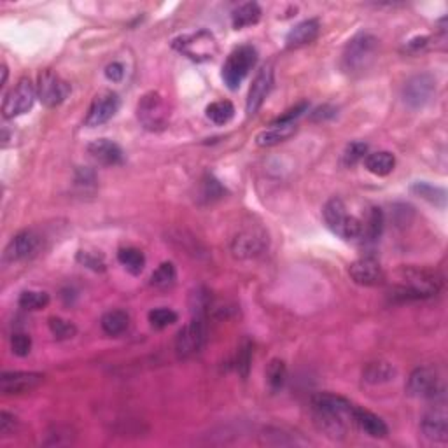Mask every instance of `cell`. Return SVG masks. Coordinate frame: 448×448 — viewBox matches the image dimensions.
<instances>
[{
  "instance_id": "6da1fadb",
  "label": "cell",
  "mask_w": 448,
  "mask_h": 448,
  "mask_svg": "<svg viewBox=\"0 0 448 448\" xmlns=\"http://www.w3.org/2000/svg\"><path fill=\"white\" fill-rule=\"evenodd\" d=\"M443 281L436 271L427 268H403L400 270V284L390 291L394 300H427L442 289Z\"/></svg>"
},
{
  "instance_id": "7a4b0ae2",
  "label": "cell",
  "mask_w": 448,
  "mask_h": 448,
  "mask_svg": "<svg viewBox=\"0 0 448 448\" xmlns=\"http://www.w3.org/2000/svg\"><path fill=\"white\" fill-rule=\"evenodd\" d=\"M378 56V39L361 32L347 42L342 55V68L348 75H363L370 71Z\"/></svg>"
},
{
  "instance_id": "3957f363",
  "label": "cell",
  "mask_w": 448,
  "mask_h": 448,
  "mask_svg": "<svg viewBox=\"0 0 448 448\" xmlns=\"http://www.w3.org/2000/svg\"><path fill=\"white\" fill-rule=\"evenodd\" d=\"M172 48L179 51L186 58L197 61V63H204L210 61L217 56L219 53V44L214 37L212 32L209 30H198V32L182 33V36L175 37L172 41Z\"/></svg>"
},
{
  "instance_id": "277c9868",
  "label": "cell",
  "mask_w": 448,
  "mask_h": 448,
  "mask_svg": "<svg viewBox=\"0 0 448 448\" xmlns=\"http://www.w3.org/2000/svg\"><path fill=\"white\" fill-rule=\"evenodd\" d=\"M324 221L328 228L335 233L336 236L343 240H355L361 239L363 235V223L358 217L350 216L347 212V207L340 198H331L323 210Z\"/></svg>"
},
{
  "instance_id": "5b68a950",
  "label": "cell",
  "mask_w": 448,
  "mask_h": 448,
  "mask_svg": "<svg viewBox=\"0 0 448 448\" xmlns=\"http://www.w3.org/2000/svg\"><path fill=\"white\" fill-rule=\"evenodd\" d=\"M137 120L147 132H162L168 126L170 107L162 93L149 91L137 103Z\"/></svg>"
},
{
  "instance_id": "8992f818",
  "label": "cell",
  "mask_w": 448,
  "mask_h": 448,
  "mask_svg": "<svg viewBox=\"0 0 448 448\" xmlns=\"http://www.w3.org/2000/svg\"><path fill=\"white\" fill-rule=\"evenodd\" d=\"M258 63V51L252 46H240L223 65V81L229 90H239L249 72Z\"/></svg>"
},
{
  "instance_id": "52a82bcc",
  "label": "cell",
  "mask_w": 448,
  "mask_h": 448,
  "mask_svg": "<svg viewBox=\"0 0 448 448\" xmlns=\"http://www.w3.org/2000/svg\"><path fill=\"white\" fill-rule=\"evenodd\" d=\"M407 394L417 400H438L445 396L438 371L432 366H422L412 371L407 382Z\"/></svg>"
},
{
  "instance_id": "ba28073f",
  "label": "cell",
  "mask_w": 448,
  "mask_h": 448,
  "mask_svg": "<svg viewBox=\"0 0 448 448\" xmlns=\"http://www.w3.org/2000/svg\"><path fill=\"white\" fill-rule=\"evenodd\" d=\"M207 342V326L202 317L189 321L175 338V352L181 359H189L200 354Z\"/></svg>"
},
{
  "instance_id": "9c48e42d",
  "label": "cell",
  "mask_w": 448,
  "mask_h": 448,
  "mask_svg": "<svg viewBox=\"0 0 448 448\" xmlns=\"http://www.w3.org/2000/svg\"><path fill=\"white\" fill-rule=\"evenodd\" d=\"M37 88H33V84L30 79L23 78L18 81L16 86L6 95L2 103V114L7 120H13V118L23 116V114L28 113L33 107L36 102Z\"/></svg>"
},
{
  "instance_id": "30bf717a",
  "label": "cell",
  "mask_w": 448,
  "mask_h": 448,
  "mask_svg": "<svg viewBox=\"0 0 448 448\" xmlns=\"http://www.w3.org/2000/svg\"><path fill=\"white\" fill-rule=\"evenodd\" d=\"M436 93V79L432 74H417L410 78L403 86V102L410 109L419 110L424 109L429 102L434 98Z\"/></svg>"
},
{
  "instance_id": "8fae6325",
  "label": "cell",
  "mask_w": 448,
  "mask_h": 448,
  "mask_svg": "<svg viewBox=\"0 0 448 448\" xmlns=\"http://www.w3.org/2000/svg\"><path fill=\"white\" fill-rule=\"evenodd\" d=\"M71 84L53 71H42L37 79V97L46 107H56L67 100Z\"/></svg>"
},
{
  "instance_id": "7c38bea8",
  "label": "cell",
  "mask_w": 448,
  "mask_h": 448,
  "mask_svg": "<svg viewBox=\"0 0 448 448\" xmlns=\"http://www.w3.org/2000/svg\"><path fill=\"white\" fill-rule=\"evenodd\" d=\"M434 401V407H432L426 415L422 417V422H420V431L426 436L427 439L434 443H447L448 442V417H447V408H445V396L438 397Z\"/></svg>"
},
{
  "instance_id": "4fadbf2b",
  "label": "cell",
  "mask_w": 448,
  "mask_h": 448,
  "mask_svg": "<svg viewBox=\"0 0 448 448\" xmlns=\"http://www.w3.org/2000/svg\"><path fill=\"white\" fill-rule=\"evenodd\" d=\"M44 382V375L36 371H4L0 377V390L6 396H20L32 392Z\"/></svg>"
},
{
  "instance_id": "5bb4252c",
  "label": "cell",
  "mask_w": 448,
  "mask_h": 448,
  "mask_svg": "<svg viewBox=\"0 0 448 448\" xmlns=\"http://www.w3.org/2000/svg\"><path fill=\"white\" fill-rule=\"evenodd\" d=\"M120 105L121 100L116 93H113V91H102L91 102L86 118H84V125L88 128H95V126H100L103 123L113 120L118 110H120Z\"/></svg>"
},
{
  "instance_id": "9a60e30c",
  "label": "cell",
  "mask_w": 448,
  "mask_h": 448,
  "mask_svg": "<svg viewBox=\"0 0 448 448\" xmlns=\"http://www.w3.org/2000/svg\"><path fill=\"white\" fill-rule=\"evenodd\" d=\"M271 88H274V67L265 65L256 74L254 81L249 88L247 102H245V110H247L249 116H254V114L259 113V109H261L268 95H270Z\"/></svg>"
},
{
  "instance_id": "2e32d148",
  "label": "cell",
  "mask_w": 448,
  "mask_h": 448,
  "mask_svg": "<svg viewBox=\"0 0 448 448\" xmlns=\"http://www.w3.org/2000/svg\"><path fill=\"white\" fill-rule=\"evenodd\" d=\"M268 245V236L261 229H244L233 239L231 252L239 259H251L261 254Z\"/></svg>"
},
{
  "instance_id": "e0dca14e",
  "label": "cell",
  "mask_w": 448,
  "mask_h": 448,
  "mask_svg": "<svg viewBox=\"0 0 448 448\" xmlns=\"http://www.w3.org/2000/svg\"><path fill=\"white\" fill-rule=\"evenodd\" d=\"M348 275H350V278L355 284L365 287L380 286L384 284L385 281L384 268H382V265L377 259L371 258V256L355 259V261L348 266Z\"/></svg>"
},
{
  "instance_id": "ac0fdd59",
  "label": "cell",
  "mask_w": 448,
  "mask_h": 448,
  "mask_svg": "<svg viewBox=\"0 0 448 448\" xmlns=\"http://www.w3.org/2000/svg\"><path fill=\"white\" fill-rule=\"evenodd\" d=\"M39 236L33 231H30V229L20 231L7 244L6 259L7 261H23V259H28L30 256L36 254V251L39 249Z\"/></svg>"
},
{
  "instance_id": "d6986e66",
  "label": "cell",
  "mask_w": 448,
  "mask_h": 448,
  "mask_svg": "<svg viewBox=\"0 0 448 448\" xmlns=\"http://www.w3.org/2000/svg\"><path fill=\"white\" fill-rule=\"evenodd\" d=\"M88 152L97 163L105 165V167H116L125 162V152L116 142L109 139L93 140L88 145Z\"/></svg>"
},
{
  "instance_id": "ffe728a7",
  "label": "cell",
  "mask_w": 448,
  "mask_h": 448,
  "mask_svg": "<svg viewBox=\"0 0 448 448\" xmlns=\"http://www.w3.org/2000/svg\"><path fill=\"white\" fill-rule=\"evenodd\" d=\"M352 422L371 438H385L389 434L387 424L380 417L375 415L370 410L358 407V405H354V410H352Z\"/></svg>"
},
{
  "instance_id": "44dd1931",
  "label": "cell",
  "mask_w": 448,
  "mask_h": 448,
  "mask_svg": "<svg viewBox=\"0 0 448 448\" xmlns=\"http://www.w3.org/2000/svg\"><path fill=\"white\" fill-rule=\"evenodd\" d=\"M319 32H321L319 20L310 18V20L298 23L294 28L289 30V33L286 36V46L289 49L303 48L306 44H312V42L319 37Z\"/></svg>"
},
{
  "instance_id": "7402d4cb",
  "label": "cell",
  "mask_w": 448,
  "mask_h": 448,
  "mask_svg": "<svg viewBox=\"0 0 448 448\" xmlns=\"http://www.w3.org/2000/svg\"><path fill=\"white\" fill-rule=\"evenodd\" d=\"M313 419H316L317 429H319L321 432H324L328 438H331V439L345 438L348 420L335 415V413L319 412V410H313Z\"/></svg>"
},
{
  "instance_id": "603a6c76",
  "label": "cell",
  "mask_w": 448,
  "mask_h": 448,
  "mask_svg": "<svg viewBox=\"0 0 448 448\" xmlns=\"http://www.w3.org/2000/svg\"><path fill=\"white\" fill-rule=\"evenodd\" d=\"M397 371L390 363L387 361H373L368 363L365 370H363V380L370 385H382L389 384L396 378Z\"/></svg>"
},
{
  "instance_id": "cb8c5ba5",
  "label": "cell",
  "mask_w": 448,
  "mask_h": 448,
  "mask_svg": "<svg viewBox=\"0 0 448 448\" xmlns=\"http://www.w3.org/2000/svg\"><path fill=\"white\" fill-rule=\"evenodd\" d=\"M365 167L370 174L378 175V177H385L396 167V158H394L392 152L389 151H378L366 155L365 158Z\"/></svg>"
},
{
  "instance_id": "d4e9b609",
  "label": "cell",
  "mask_w": 448,
  "mask_h": 448,
  "mask_svg": "<svg viewBox=\"0 0 448 448\" xmlns=\"http://www.w3.org/2000/svg\"><path fill=\"white\" fill-rule=\"evenodd\" d=\"M294 133H296V125L271 126L270 130H265L256 137V144L261 145V147H274V145L289 140Z\"/></svg>"
},
{
  "instance_id": "484cf974",
  "label": "cell",
  "mask_w": 448,
  "mask_h": 448,
  "mask_svg": "<svg viewBox=\"0 0 448 448\" xmlns=\"http://www.w3.org/2000/svg\"><path fill=\"white\" fill-rule=\"evenodd\" d=\"M261 18V7H259L258 2H245L242 6L236 7L231 13V23L233 28L240 30L245 28V26L256 25Z\"/></svg>"
},
{
  "instance_id": "4316f807",
  "label": "cell",
  "mask_w": 448,
  "mask_h": 448,
  "mask_svg": "<svg viewBox=\"0 0 448 448\" xmlns=\"http://www.w3.org/2000/svg\"><path fill=\"white\" fill-rule=\"evenodd\" d=\"M100 326L109 336H120L130 326V316L125 310H109L102 316Z\"/></svg>"
},
{
  "instance_id": "83f0119b",
  "label": "cell",
  "mask_w": 448,
  "mask_h": 448,
  "mask_svg": "<svg viewBox=\"0 0 448 448\" xmlns=\"http://www.w3.org/2000/svg\"><path fill=\"white\" fill-rule=\"evenodd\" d=\"M118 261L121 263L132 275H140L145 266V256L140 249L123 247L118 252Z\"/></svg>"
},
{
  "instance_id": "f1b7e54d",
  "label": "cell",
  "mask_w": 448,
  "mask_h": 448,
  "mask_svg": "<svg viewBox=\"0 0 448 448\" xmlns=\"http://www.w3.org/2000/svg\"><path fill=\"white\" fill-rule=\"evenodd\" d=\"M384 224H385V217L382 209L378 207H373L370 212V217H368V223L365 228H363V235L365 236L366 244H377L380 240L382 231H384Z\"/></svg>"
},
{
  "instance_id": "f546056e",
  "label": "cell",
  "mask_w": 448,
  "mask_h": 448,
  "mask_svg": "<svg viewBox=\"0 0 448 448\" xmlns=\"http://www.w3.org/2000/svg\"><path fill=\"white\" fill-rule=\"evenodd\" d=\"M287 366L282 359L275 358L266 366V382L271 392H278L286 385Z\"/></svg>"
},
{
  "instance_id": "4dcf8cb0",
  "label": "cell",
  "mask_w": 448,
  "mask_h": 448,
  "mask_svg": "<svg viewBox=\"0 0 448 448\" xmlns=\"http://www.w3.org/2000/svg\"><path fill=\"white\" fill-rule=\"evenodd\" d=\"M205 114L214 125H226V123L231 121L233 116H235V107H233V103L229 100L212 102L205 109Z\"/></svg>"
},
{
  "instance_id": "1f68e13d",
  "label": "cell",
  "mask_w": 448,
  "mask_h": 448,
  "mask_svg": "<svg viewBox=\"0 0 448 448\" xmlns=\"http://www.w3.org/2000/svg\"><path fill=\"white\" fill-rule=\"evenodd\" d=\"M412 191L419 194L420 198L427 200L429 204H434L438 207H445L447 204V191L443 187H436L427 182H415L412 186Z\"/></svg>"
},
{
  "instance_id": "d6a6232c",
  "label": "cell",
  "mask_w": 448,
  "mask_h": 448,
  "mask_svg": "<svg viewBox=\"0 0 448 448\" xmlns=\"http://www.w3.org/2000/svg\"><path fill=\"white\" fill-rule=\"evenodd\" d=\"M175 281H177V270L170 261L162 263L151 275V286L156 289H168L175 284Z\"/></svg>"
},
{
  "instance_id": "836d02e7",
  "label": "cell",
  "mask_w": 448,
  "mask_h": 448,
  "mask_svg": "<svg viewBox=\"0 0 448 448\" xmlns=\"http://www.w3.org/2000/svg\"><path fill=\"white\" fill-rule=\"evenodd\" d=\"M18 305L21 308L30 310V312L41 310L49 305V294L44 293V291H23L20 294V300H18Z\"/></svg>"
},
{
  "instance_id": "e575fe53",
  "label": "cell",
  "mask_w": 448,
  "mask_h": 448,
  "mask_svg": "<svg viewBox=\"0 0 448 448\" xmlns=\"http://www.w3.org/2000/svg\"><path fill=\"white\" fill-rule=\"evenodd\" d=\"M49 329L56 340H71L78 333V328L71 321H65L61 317H49Z\"/></svg>"
},
{
  "instance_id": "d590c367",
  "label": "cell",
  "mask_w": 448,
  "mask_h": 448,
  "mask_svg": "<svg viewBox=\"0 0 448 448\" xmlns=\"http://www.w3.org/2000/svg\"><path fill=\"white\" fill-rule=\"evenodd\" d=\"M149 323L152 328L165 329L177 323V313L170 308H155L149 312Z\"/></svg>"
},
{
  "instance_id": "8d00e7d4",
  "label": "cell",
  "mask_w": 448,
  "mask_h": 448,
  "mask_svg": "<svg viewBox=\"0 0 448 448\" xmlns=\"http://www.w3.org/2000/svg\"><path fill=\"white\" fill-rule=\"evenodd\" d=\"M368 155V144L365 142H350L343 151V165L347 167H354L355 163H359L361 160H365Z\"/></svg>"
},
{
  "instance_id": "74e56055",
  "label": "cell",
  "mask_w": 448,
  "mask_h": 448,
  "mask_svg": "<svg viewBox=\"0 0 448 448\" xmlns=\"http://www.w3.org/2000/svg\"><path fill=\"white\" fill-rule=\"evenodd\" d=\"M11 350L18 355V358H25L32 350V338L25 333H14L11 336Z\"/></svg>"
},
{
  "instance_id": "f35d334b",
  "label": "cell",
  "mask_w": 448,
  "mask_h": 448,
  "mask_svg": "<svg viewBox=\"0 0 448 448\" xmlns=\"http://www.w3.org/2000/svg\"><path fill=\"white\" fill-rule=\"evenodd\" d=\"M78 261L93 271L105 270V259H103L102 254H97V252L79 251L78 252Z\"/></svg>"
},
{
  "instance_id": "ab89813d",
  "label": "cell",
  "mask_w": 448,
  "mask_h": 448,
  "mask_svg": "<svg viewBox=\"0 0 448 448\" xmlns=\"http://www.w3.org/2000/svg\"><path fill=\"white\" fill-rule=\"evenodd\" d=\"M251 361H252V345L249 342H245L240 350L236 352V371L242 375L244 378H247L249 370H251Z\"/></svg>"
},
{
  "instance_id": "60d3db41",
  "label": "cell",
  "mask_w": 448,
  "mask_h": 448,
  "mask_svg": "<svg viewBox=\"0 0 448 448\" xmlns=\"http://www.w3.org/2000/svg\"><path fill=\"white\" fill-rule=\"evenodd\" d=\"M306 109H308V103H306V102L298 103L296 107H293V109L286 110V113L282 114V116H278L277 120H274V123H271V126L294 125V120H298V118H300L301 114L306 113Z\"/></svg>"
},
{
  "instance_id": "b9f144b4",
  "label": "cell",
  "mask_w": 448,
  "mask_h": 448,
  "mask_svg": "<svg viewBox=\"0 0 448 448\" xmlns=\"http://www.w3.org/2000/svg\"><path fill=\"white\" fill-rule=\"evenodd\" d=\"M204 197L207 200H214V198H221L224 194L223 186H221L219 181L212 177V175H207V179L204 181Z\"/></svg>"
},
{
  "instance_id": "7bdbcfd3",
  "label": "cell",
  "mask_w": 448,
  "mask_h": 448,
  "mask_svg": "<svg viewBox=\"0 0 448 448\" xmlns=\"http://www.w3.org/2000/svg\"><path fill=\"white\" fill-rule=\"evenodd\" d=\"M16 426H18L16 417L11 415V413H7V412L0 413V436L14 434Z\"/></svg>"
},
{
  "instance_id": "ee69618b",
  "label": "cell",
  "mask_w": 448,
  "mask_h": 448,
  "mask_svg": "<svg viewBox=\"0 0 448 448\" xmlns=\"http://www.w3.org/2000/svg\"><path fill=\"white\" fill-rule=\"evenodd\" d=\"M105 78L113 83H120L125 78V65L120 61H113L105 67Z\"/></svg>"
},
{
  "instance_id": "f6af8a7d",
  "label": "cell",
  "mask_w": 448,
  "mask_h": 448,
  "mask_svg": "<svg viewBox=\"0 0 448 448\" xmlns=\"http://www.w3.org/2000/svg\"><path fill=\"white\" fill-rule=\"evenodd\" d=\"M336 116V109L331 105H321L317 107L316 110L312 113V116H310V120L312 121H326V120H331V118Z\"/></svg>"
},
{
  "instance_id": "bcb514c9",
  "label": "cell",
  "mask_w": 448,
  "mask_h": 448,
  "mask_svg": "<svg viewBox=\"0 0 448 448\" xmlns=\"http://www.w3.org/2000/svg\"><path fill=\"white\" fill-rule=\"evenodd\" d=\"M75 182L81 184V186H91V184H95V172L88 170V168H79Z\"/></svg>"
},
{
  "instance_id": "7dc6e473",
  "label": "cell",
  "mask_w": 448,
  "mask_h": 448,
  "mask_svg": "<svg viewBox=\"0 0 448 448\" xmlns=\"http://www.w3.org/2000/svg\"><path fill=\"white\" fill-rule=\"evenodd\" d=\"M429 42V37H415V39H412L410 42H407V46L405 48L408 49V51H419V49L426 48Z\"/></svg>"
},
{
  "instance_id": "c3c4849f",
  "label": "cell",
  "mask_w": 448,
  "mask_h": 448,
  "mask_svg": "<svg viewBox=\"0 0 448 448\" xmlns=\"http://www.w3.org/2000/svg\"><path fill=\"white\" fill-rule=\"evenodd\" d=\"M7 81V67L6 65H2V84H6Z\"/></svg>"
}]
</instances>
